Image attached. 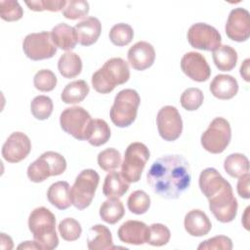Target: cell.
Listing matches in <instances>:
<instances>
[{
  "instance_id": "obj_1",
  "label": "cell",
  "mask_w": 250,
  "mask_h": 250,
  "mask_svg": "<svg viewBox=\"0 0 250 250\" xmlns=\"http://www.w3.org/2000/svg\"><path fill=\"white\" fill-rule=\"evenodd\" d=\"M188 160L179 154H167L156 159L146 173V182L154 193L165 199H176L190 185Z\"/></svg>"
},
{
  "instance_id": "obj_2",
  "label": "cell",
  "mask_w": 250,
  "mask_h": 250,
  "mask_svg": "<svg viewBox=\"0 0 250 250\" xmlns=\"http://www.w3.org/2000/svg\"><path fill=\"white\" fill-rule=\"evenodd\" d=\"M28 229L40 250H53L59 245L56 217L46 207H37L28 217Z\"/></svg>"
},
{
  "instance_id": "obj_3",
  "label": "cell",
  "mask_w": 250,
  "mask_h": 250,
  "mask_svg": "<svg viewBox=\"0 0 250 250\" xmlns=\"http://www.w3.org/2000/svg\"><path fill=\"white\" fill-rule=\"evenodd\" d=\"M130 78L129 64L121 58H111L92 75V86L101 94L113 91L117 85L126 83Z\"/></svg>"
},
{
  "instance_id": "obj_4",
  "label": "cell",
  "mask_w": 250,
  "mask_h": 250,
  "mask_svg": "<svg viewBox=\"0 0 250 250\" xmlns=\"http://www.w3.org/2000/svg\"><path fill=\"white\" fill-rule=\"evenodd\" d=\"M141 98L136 90L124 89L117 93L109 111L112 123L120 128L130 126L136 119Z\"/></svg>"
},
{
  "instance_id": "obj_5",
  "label": "cell",
  "mask_w": 250,
  "mask_h": 250,
  "mask_svg": "<svg viewBox=\"0 0 250 250\" xmlns=\"http://www.w3.org/2000/svg\"><path fill=\"white\" fill-rule=\"evenodd\" d=\"M66 169L65 158L56 151L42 153L27 168V177L33 183H41L51 176L62 175Z\"/></svg>"
},
{
  "instance_id": "obj_6",
  "label": "cell",
  "mask_w": 250,
  "mask_h": 250,
  "mask_svg": "<svg viewBox=\"0 0 250 250\" xmlns=\"http://www.w3.org/2000/svg\"><path fill=\"white\" fill-rule=\"evenodd\" d=\"M149 159L147 146L140 142L130 144L121 163V175L128 183H137L141 179L145 166Z\"/></svg>"
},
{
  "instance_id": "obj_7",
  "label": "cell",
  "mask_w": 250,
  "mask_h": 250,
  "mask_svg": "<svg viewBox=\"0 0 250 250\" xmlns=\"http://www.w3.org/2000/svg\"><path fill=\"white\" fill-rule=\"evenodd\" d=\"M99 182L100 176L93 169H85L78 174L70 188L72 205L76 209L83 210L92 203Z\"/></svg>"
},
{
  "instance_id": "obj_8",
  "label": "cell",
  "mask_w": 250,
  "mask_h": 250,
  "mask_svg": "<svg viewBox=\"0 0 250 250\" xmlns=\"http://www.w3.org/2000/svg\"><path fill=\"white\" fill-rule=\"evenodd\" d=\"M231 139V129L229 121L223 117L214 118L206 131L201 135V146L214 154L223 152Z\"/></svg>"
},
{
  "instance_id": "obj_9",
  "label": "cell",
  "mask_w": 250,
  "mask_h": 250,
  "mask_svg": "<svg viewBox=\"0 0 250 250\" xmlns=\"http://www.w3.org/2000/svg\"><path fill=\"white\" fill-rule=\"evenodd\" d=\"M207 199L209 201L210 211L219 222L229 223L234 220L238 205L233 195L232 188L229 182Z\"/></svg>"
},
{
  "instance_id": "obj_10",
  "label": "cell",
  "mask_w": 250,
  "mask_h": 250,
  "mask_svg": "<svg viewBox=\"0 0 250 250\" xmlns=\"http://www.w3.org/2000/svg\"><path fill=\"white\" fill-rule=\"evenodd\" d=\"M91 121L92 117L90 113L82 106L67 107L60 116L61 128L79 141L86 140Z\"/></svg>"
},
{
  "instance_id": "obj_11",
  "label": "cell",
  "mask_w": 250,
  "mask_h": 250,
  "mask_svg": "<svg viewBox=\"0 0 250 250\" xmlns=\"http://www.w3.org/2000/svg\"><path fill=\"white\" fill-rule=\"evenodd\" d=\"M22 50L25 56L32 61L50 59L57 53V47L48 31L27 34L22 42Z\"/></svg>"
},
{
  "instance_id": "obj_12",
  "label": "cell",
  "mask_w": 250,
  "mask_h": 250,
  "mask_svg": "<svg viewBox=\"0 0 250 250\" xmlns=\"http://www.w3.org/2000/svg\"><path fill=\"white\" fill-rule=\"evenodd\" d=\"M188 41L195 49L213 52L221 46L222 36L214 26L196 22L188 28Z\"/></svg>"
},
{
  "instance_id": "obj_13",
  "label": "cell",
  "mask_w": 250,
  "mask_h": 250,
  "mask_svg": "<svg viewBox=\"0 0 250 250\" xmlns=\"http://www.w3.org/2000/svg\"><path fill=\"white\" fill-rule=\"evenodd\" d=\"M156 125L160 137L167 142L176 141L183 132L181 114L172 105H165L159 109L156 115Z\"/></svg>"
},
{
  "instance_id": "obj_14",
  "label": "cell",
  "mask_w": 250,
  "mask_h": 250,
  "mask_svg": "<svg viewBox=\"0 0 250 250\" xmlns=\"http://www.w3.org/2000/svg\"><path fill=\"white\" fill-rule=\"evenodd\" d=\"M227 36L236 42H244L250 36V15L244 8L230 11L225 26Z\"/></svg>"
},
{
  "instance_id": "obj_15",
  "label": "cell",
  "mask_w": 250,
  "mask_h": 250,
  "mask_svg": "<svg viewBox=\"0 0 250 250\" xmlns=\"http://www.w3.org/2000/svg\"><path fill=\"white\" fill-rule=\"evenodd\" d=\"M31 150V142L22 132L12 133L2 146V156L10 163L23 160Z\"/></svg>"
},
{
  "instance_id": "obj_16",
  "label": "cell",
  "mask_w": 250,
  "mask_h": 250,
  "mask_svg": "<svg viewBox=\"0 0 250 250\" xmlns=\"http://www.w3.org/2000/svg\"><path fill=\"white\" fill-rule=\"evenodd\" d=\"M183 72L196 82L207 81L211 75V68L203 55L197 52H188L181 60Z\"/></svg>"
},
{
  "instance_id": "obj_17",
  "label": "cell",
  "mask_w": 250,
  "mask_h": 250,
  "mask_svg": "<svg viewBox=\"0 0 250 250\" xmlns=\"http://www.w3.org/2000/svg\"><path fill=\"white\" fill-rule=\"evenodd\" d=\"M128 62L136 70H145L150 67L155 60V51L153 46L146 41L135 43L128 51Z\"/></svg>"
},
{
  "instance_id": "obj_18",
  "label": "cell",
  "mask_w": 250,
  "mask_h": 250,
  "mask_svg": "<svg viewBox=\"0 0 250 250\" xmlns=\"http://www.w3.org/2000/svg\"><path fill=\"white\" fill-rule=\"evenodd\" d=\"M117 235L118 238L124 243L142 245L147 241L148 227L141 221H126L119 227Z\"/></svg>"
},
{
  "instance_id": "obj_19",
  "label": "cell",
  "mask_w": 250,
  "mask_h": 250,
  "mask_svg": "<svg viewBox=\"0 0 250 250\" xmlns=\"http://www.w3.org/2000/svg\"><path fill=\"white\" fill-rule=\"evenodd\" d=\"M77 41L82 46H91L97 42L102 32V23L98 18L88 17L74 26Z\"/></svg>"
},
{
  "instance_id": "obj_20",
  "label": "cell",
  "mask_w": 250,
  "mask_h": 250,
  "mask_svg": "<svg viewBox=\"0 0 250 250\" xmlns=\"http://www.w3.org/2000/svg\"><path fill=\"white\" fill-rule=\"evenodd\" d=\"M184 226L186 231L191 236L206 235L212 228V224L208 216L199 209H193L185 216Z\"/></svg>"
},
{
  "instance_id": "obj_21",
  "label": "cell",
  "mask_w": 250,
  "mask_h": 250,
  "mask_svg": "<svg viewBox=\"0 0 250 250\" xmlns=\"http://www.w3.org/2000/svg\"><path fill=\"white\" fill-rule=\"evenodd\" d=\"M211 94L220 100H229L238 92L237 80L229 74H218L210 83Z\"/></svg>"
},
{
  "instance_id": "obj_22",
  "label": "cell",
  "mask_w": 250,
  "mask_h": 250,
  "mask_svg": "<svg viewBox=\"0 0 250 250\" xmlns=\"http://www.w3.org/2000/svg\"><path fill=\"white\" fill-rule=\"evenodd\" d=\"M87 246L90 250H112V235L109 229L104 225H95L90 228L87 237Z\"/></svg>"
},
{
  "instance_id": "obj_23",
  "label": "cell",
  "mask_w": 250,
  "mask_h": 250,
  "mask_svg": "<svg viewBox=\"0 0 250 250\" xmlns=\"http://www.w3.org/2000/svg\"><path fill=\"white\" fill-rule=\"evenodd\" d=\"M50 33L54 45L66 52L74 49L78 43L74 27L65 22H61L54 26Z\"/></svg>"
},
{
  "instance_id": "obj_24",
  "label": "cell",
  "mask_w": 250,
  "mask_h": 250,
  "mask_svg": "<svg viewBox=\"0 0 250 250\" xmlns=\"http://www.w3.org/2000/svg\"><path fill=\"white\" fill-rule=\"evenodd\" d=\"M49 202L60 210H65L72 205L70 186L65 181H59L50 186L47 191Z\"/></svg>"
},
{
  "instance_id": "obj_25",
  "label": "cell",
  "mask_w": 250,
  "mask_h": 250,
  "mask_svg": "<svg viewBox=\"0 0 250 250\" xmlns=\"http://www.w3.org/2000/svg\"><path fill=\"white\" fill-rule=\"evenodd\" d=\"M129 189V183L125 181L121 173L117 171L109 172L104 178L103 185V193L107 198L122 197Z\"/></svg>"
},
{
  "instance_id": "obj_26",
  "label": "cell",
  "mask_w": 250,
  "mask_h": 250,
  "mask_svg": "<svg viewBox=\"0 0 250 250\" xmlns=\"http://www.w3.org/2000/svg\"><path fill=\"white\" fill-rule=\"evenodd\" d=\"M213 62L221 71L232 70L237 62V53L229 45H221L212 54Z\"/></svg>"
},
{
  "instance_id": "obj_27",
  "label": "cell",
  "mask_w": 250,
  "mask_h": 250,
  "mask_svg": "<svg viewBox=\"0 0 250 250\" xmlns=\"http://www.w3.org/2000/svg\"><path fill=\"white\" fill-rule=\"evenodd\" d=\"M110 138V128L104 119H92L88 131L86 140L90 145L94 146H100L104 145Z\"/></svg>"
},
{
  "instance_id": "obj_28",
  "label": "cell",
  "mask_w": 250,
  "mask_h": 250,
  "mask_svg": "<svg viewBox=\"0 0 250 250\" xmlns=\"http://www.w3.org/2000/svg\"><path fill=\"white\" fill-rule=\"evenodd\" d=\"M125 214L123 203L118 197H109L100 207V217L107 224L114 225L120 221Z\"/></svg>"
},
{
  "instance_id": "obj_29",
  "label": "cell",
  "mask_w": 250,
  "mask_h": 250,
  "mask_svg": "<svg viewBox=\"0 0 250 250\" xmlns=\"http://www.w3.org/2000/svg\"><path fill=\"white\" fill-rule=\"evenodd\" d=\"M58 69L64 78H74L82 70L81 58L73 52H65L59 59Z\"/></svg>"
},
{
  "instance_id": "obj_30",
  "label": "cell",
  "mask_w": 250,
  "mask_h": 250,
  "mask_svg": "<svg viewBox=\"0 0 250 250\" xmlns=\"http://www.w3.org/2000/svg\"><path fill=\"white\" fill-rule=\"evenodd\" d=\"M90 88L86 81L75 80L64 87L62 92L61 99L64 104H74L82 102L89 94Z\"/></svg>"
},
{
  "instance_id": "obj_31",
  "label": "cell",
  "mask_w": 250,
  "mask_h": 250,
  "mask_svg": "<svg viewBox=\"0 0 250 250\" xmlns=\"http://www.w3.org/2000/svg\"><path fill=\"white\" fill-rule=\"evenodd\" d=\"M224 169L230 177L239 178L249 172V160L242 153H231L226 157Z\"/></svg>"
},
{
  "instance_id": "obj_32",
  "label": "cell",
  "mask_w": 250,
  "mask_h": 250,
  "mask_svg": "<svg viewBox=\"0 0 250 250\" xmlns=\"http://www.w3.org/2000/svg\"><path fill=\"white\" fill-rule=\"evenodd\" d=\"M108 36L112 44L117 47H123L132 41L134 37V30L131 25L120 22L114 24L110 28Z\"/></svg>"
},
{
  "instance_id": "obj_33",
  "label": "cell",
  "mask_w": 250,
  "mask_h": 250,
  "mask_svg": "<svg viewBox=\"0 0 250 250\" xmlns=\"http://www.w3.org/2000/svg\"><path fill=\"white\" fill-rule=\"evenodd\" d=\"M53 101L48 96L40 95L35 97L30 104L32 115L38 120H45L50 117L53 112Z\"/></svg>"
},
{
  "instance_id": "obj_34",
  "label": "cell",
  "mask_w": 250,
  "mask_h": 250,
  "mask_svg": "<svg viewBox=\"0 0 250 250\" xmlns=\"http://www.w3.org/2000/svg\"><path fill=\"white\" fill-rule=\"evenodd\" d=\"M127 206L128 209L136 215L145 214L150 206V197L144 190H135L129 195L127 199Z\"/></svg>"
},
{
  "instance_id": "obj_35",
  "label": "cell",
  "mask_w": 250,
  "mask_h": 250,
  "mask_svg": "<svg viewBox=\"0 0 250 250\" xmlns=\"http://www.w3.org/2000/svg\"><path fill=\"white\" fill-rule=\"evenodd\" d=\"M98 164L104 171H114L121 164V154L116 148H105L98 154Z\"/></svg>"
},
{
  "instance_id": "obj_36",
  "label": "cell",
  "mask_w": 250,
  "mask_h": 250,
  "mask_svg": "<svg viewBox=\"0 0 250 250\" xmlns=\"http://www.w3.org/2000/svg\"><path fill=\"white\" fill-rule=\"evenodd\" d=\"M170 229L163 224H152L148 227V236L146 243L152 246H163L170 240Z\"/></svg>"
},
{
  "instance_id": "obj_37",
  "label": "cell",
  "mask_w": 250,
  "mask_h": 250,
  "mask_svg": "<svg viewBox=\"0 0 250 250\" xmlns=\"http://www.w3.org/2000/svg\"><path fill=\"white\" fill-rule=\"evenodd\" d=\"M204 100L203 93L198 88H188L186 89L180 98L181 105L188 111L198 109Z\"/></svg>"
},
{
  "instance_id": "obj_38",
  "label": "cell",
  "mask_w": 250,
  "mask_h": 250,
  "mask_svg": "<svg viewBox=\"0 0 250 250\" xmlns=\"http://www.w3.org/2000/svg\"><path fill=\"white\" fill-rule=\"evenodd\" d=\"M58 229L62 239L66 241H75L82 233L80 223L73 218H65L61 221Z\"/></svg>"
},
{
  "instance_id": "obj_39",
  "label": "cell",
  "mask_w": 250,
  "mask_h": 250,
  "mask_svg": "<svg viewBox=\"0 0 250 250\" xmlns=\"http://www.w3.org/2000/svg\"><path fill=\"white\" fill-rule=\"evenodd\" d=\"M62 16L68 20H78L86 17L89 13V3L84 0L67 1L62 11Z\"/></svg>"
},
{
  "instance_id": "obj_40",
  "label": "cell",
  "mask_w": 250,
  "mask_h": 250,
  "mask_svg": "<svg viewBox=\"0 0 250 250\" xmlns=\"http://www.w3.org/2000/svg\"><path fill=\"white\" fill-rule=\"evenodd\" d=\"M57 76L50 69H41L37 71L33 78L34 87L41 92H50L57 86Z\"/></svg>"
},
{
  "instance_id": "obj_41",
  "label": "cell",
  "mask_w": 250,
  "mask_h": 250,
  "mask_svg": "<svg viewBox=\"0 0 250 250\" xmlns=\"http://www.w3.org/2000/svg\"><path fill=\"white\" fill-rule=\"evenodd\" d=\"M23 10L18 1H0V17L6 21H16L22 18Z\"/></svg>"
},
{
  "instance_id": "obj_42",
  "label": "cell",
  "mask_w": 250,
  "mask_h": 250,
  "mask_svg": "<svg viewBox=\"0 0 250 250\" xmlns=\"http://www.w3.org/2000/svg\"><path fill=\"white\" fill-rule=\"evenodd\" d=\"M67 1L65 0H35V1H26L25 5L30 10L35 12H42V11L59 12V11H62Z\"/></svg>"
},
{
  "instance_id": "obj_43",
  "label": "cell",
  "mask_w": 250,
  "mask_h": 250,
  "mask_svg": "<svg viewBox=\"0 0 250 250\" xmlns=\"http://www.w3.org/2000/svg\"><path fill=\"white\" fill-rule=\"evenodd\" d=\"M198 250L207 249H219V250H230L232 249V241L229 237L225 235H217L207 240L202 241L198 247Z\"/></svg>"
},
{
  "instance_id": "obj_44",
  "label": "cell",
  "mask_w": 250,
  "mask_h": 250,
  "mask_svg": "<svg viewBox=\"0 0 250 250\" xmlns=\"http://www.w3.org/2000/svg\"><path fill=\"white\" fill-rule=\"evenodd\" d=\"M249 181H250V175L249 172L240 176L239 180L237 182L236 189L237 193L240 197L244 199H249L250 198V193H249Z\"/></svg>"
},
{
  "instance_id": "obj_45",
  "label": "cell",
  "mask_w": 250,
  "mask_h": 250,
  "mask_svg": "<svg viewBox=\"0 0 250 250\" xmlns=\"http://www.w3.org/2000/svg\"><path fill=\"white\" fill-rule=\"evenodd\" d=\"M14 246L13 244V240L9 235H6V233L2 232L1 233V248L3 250H10L12 249Z\"/></svg>"
},
{
  "instance_id": "obj_46",
  "label": "cell",
  "mask_w": 250,
  "mask_h": 250,
  "mask_svg": "<svg viewBox=\"0 0 250 250\" xmlns=\"http://www.w3.org/2000/svg\"><path fill=\"white\" fill-rule=\"evenodd\" d=\"M249 62H250V60L246 59L243 61L240 66V75L247 82L249 81Z\"/></svg>"
},
{
  "instance_id": "obj_47",
  "label": "cell",
  "mask_w": 250,
  "mask_h": 250,
  "mask_svg": "<svg viewBox=\"0 0 250 250\" xmlns=\"http://www.w3.org/2000/svg\"><path fill=\"white\" fill-rule=\"evenodd\" d=\"M18 249H39L40 247L35 241H24L23 243L18 246Z\"/></svg>"
},
{
  "instance_id": "obj_48",
  "label": "cell",
  "mask_w": 250,
  "mask_h": 250,
  "mask_svg": "<svg viewBox=\"0 0 250 250\" xmlns=\"http://www.w3.org/2000/svg\"><path fill=\"white\" fill-rule=\"evenodd\" d=\"M249 209H250V207H247L246 209H245V212H244V214H243V219H242V224H243V226H244V228L246 229H249V224H248V214H249Z\"/></svg>"
}]
</instances>
